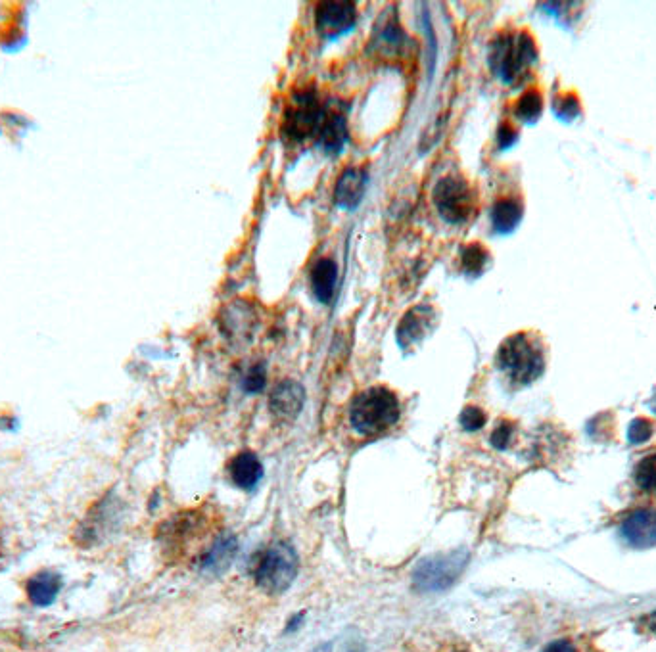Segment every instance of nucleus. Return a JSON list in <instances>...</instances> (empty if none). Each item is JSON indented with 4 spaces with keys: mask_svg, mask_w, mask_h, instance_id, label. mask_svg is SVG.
Here are the masks:
<instances>
[{
    "mask_svg": "<svg viewBox=\"0 0 656 652\" xmlns=\"http://www.w3.org/2000/svg\"><path fill=\"white\" fill-rule=\"evenodd\" d=\"M401 409L396 394L384 386H373L353 399L350 420L363 436H380L398 424Z\"/></svg>",
    "mask_w": 656,
    "mask_h": 652,
    "instance_id": "f257e3e1",
    "label": "nucleus"
},
{
    "mask_svg": "<svg viewBox=\"0 0 656 652\" xmlns=\"http://www.w3.org/2000/svg\"><path fill=\"white\" fill-rule=\"evenodd\" d=\"M495 361L497 367L520 386L538 380L545 369V359L539 342L526 332H518L515 336L507 338L497 351Z\"/></svg>",
    "mask_w": 656,
    "mask_h": 652,
    "instance_id": "f03ea898",
    "label": "nucleus"
},
{
    "mask_svg": "<svg viewBox=\"0 0 656 652\" xmlns=\"http://www.w3.org/2000/svg\"><path fill=\"white\" fill-rule=\"evenodd\" d=\"M538 52L528 33L503 35L493 41L490 64L493 71L509 85L518 83L530 66L536 62Z\"/></svg>",
    "mask_w": 656,
    "mask_h": 652,
    "instance_id": "7ed1b4c3",
    "label": "nucleus"
},
{
    "mask_svg": "<svg viewBox=\"0 0 656 652\" xmlns=\"http://www.w3.org/2000/svg\"><path fill=\"white\" fill-rule=\"evenodd\" d=\"M298 555L294 547L286 541L273 543L261 557L254 568V580L259 589L269 595L284 593L298 576Z\"/></svg>",
    "mask_w": 656,
    "mask_h": 652,
    "instance_id": "20e7f679",
    "label": "nucleus"
},
{
    "mask_svg": "<svg viewBox=\"0 0 656 652\" xmlns=\"http://www.w3.org/2000/svg\"><path fill=\"white\" fill-rule=\"evenodd\" d=\"M467 564L469 553L463 549L424 559L413 572V587L421 593L446 591L461 578Z\"/></svg>",
    "mask_w": 656,
    "mask_h": 652,
    "instance_id": "39448f33",
    "label": "nucleus"
},
{
    "mask_svg": "<svg viewBox=\"0 0 656 652\" xmlns=\"http://www.w3.org/2000/svg\"><path fill=\"white\" fill-rule=\"evenodd\" d=\"M327 110L321 106L317 94L313 91H304L294 96L290 106L286 108L282 133L294 142H304L313 137H319L323 119Z\"/></svg>",
    "mask_w": 656,
    "mask_h": 652,
    "instance_id": "423d86ee",
    "label": "nucleus"
},
{
    "mask_svg": "<svg viewBox=\"0 0 656 652\" xmlns=\"http://www.w3.org/2000/svg\"><path fill=\"white\" fill-rule=\"evenodd\" d=\"M434 204L447 223H465L474 211L469 183L459 177H444L434 187Z\"/></svg>",
    "mask_w": 656,
    "mask_h": 652,
    "instance_id": "0eeeda50",
    "label": "nucleus"
},
{
    "mask_svg": "<svg viewBox=\"0 0 656 652\" xmlns=\"http://www.w3.org/2000/svg\"><path fill=\"white\" fill-rule=\"evenodd\" d=\"M116 514H118V507L114 505V501L104 497L94 505L93 509H89L85 520H81V524L77 526L73 539L85 547L100 543L102 537L114 528Z\"/></svg>",
    "mask_w": 656,
    "mask_h": 652,
    "instance_id": "6e6552de",
    "label": "nucleus"
},
{
    "mask_svg": "<svg viewBox=\"0 0 656 652\" xmlns=\"http://www.w3.org/2000/svg\"><path fill=\"white\" fill-rule=\"evenodd\" d=\"M355 20H357L355 4L348 0L321 2L315 12V24L325 37H336V35L352 29Z\"/></svg>",
    "mask_w": 656,
    "mask_h": 652,
    "instance_id": "1a4fd4ad",
    "label": "nucleus"
},
{
    "mask_svg": "<svg viewBox=\"0 0 656 652\" xmlns=\"http://www.w3.org/2000/svg\"><path fill=\"white\" fill-rule=\"evenodd\" d=\"M256 326L258 317L254 313V307L242 300L227 305L221 313V330L235 344L248 342L254 336Z\"/></svg>",
    "mask_w": 656,
    "mask_h": 652,
    "instance_id": "9d476101",
    "label": "nucleus"
},
{
    "mask_svg": "<svg viewBox=\"0 0 656 652\" xmlns=\"http://www.w3.org/2000/svg\"><path fill=\"white\" fill-rule=\"evenodd\" d=\"M436 313L430 305H417L407 311L398 326V342L403 350L422 342L434 328Z\"/></svg>",
    "mask_w": 656,
    "mask_h": 652,
    "instance_id": "9b49d317",
    "label": "nucleus"
},
{
    "mask_svg": "<svg viewBox=\"0 0 656 652\" xmlns=\"http://www.w3.org/2000/svg\"><path fill=\"white\" fill-rule=\"evenodd\" d=\"M204 528V516L196 511L173 516L160 528V541L169 549H181Z\"/></svg>",
    "mask_w": 656,
    "mask_h": 652,
    "instance_id": "f8f14e48",
    "label": "nucleus"
},
{
    "mask_svg": "<svg viewBox=\"0 0 656 652\" xmlns=\"http://www.w3.org/2000/svg\"><path fill=\"white\" fill-rule=\"evenodd\" d=\"M304 403V386L296 380H282L269 397L271 413L281 420L296 419L302 413Z\"/></svg>",
    "mask_w": 656,
    "mask_h": 652,
    "instance_id": "ddd939ff",
    "label": "nucleus"
},
{
    "mask_svg": "<svg viewBox=\"0 0 656 652\" xmlns=\"http://www.w3.org/2000/svg\"><path fill=\"white\" fill-rule=\"evenodd\" d=\"M622 534L630 545L639 549L656 545V511L645 509L630 514L622 524Z\"/></svg>",
    "mask_w": 656,
    "mask_h": 652,
    "instance_id": "4468645a",
    "label": "nucleus"
},
{
    "mask_svg": "<svg viewBox=\"0 0 656 652\" xmlns=\"http://www.w3.org/2000/svg\"><path fill=\"white\" fill-rule=\"evenodd\" d=\"M25 591H27V599L33 605L50 606L62 591V578L56 572L41 570L27 580Z\"/></svg>",
    "mask_w": 656,
    "mask_h": 652,
    "instance_id": "2eb2a0df",
    "label": "nucleus"
},
{
    "mask_svg": "<svg viewBox=\"0 0 656 652\" xmlns=\"http://www.w3.org/2000/svg\"><path fill=\"white\" fill-rule=\"evenodd\" d=\"M365 185H367V175H365V171L355 169V167L346 169V171L340 175L338 183H336V190H334L336 204H338L340 208H346V210L357 208V204H359L361 198H363Z\"/></svg>",
    "mask_w": 656,
    "mask_h": 652,
    "instance_id": "dca6fc26",
    "label": "nucleus"
},
{
    "mask_svg": "<svg viewBox=\"0 0 656 652\" xmlns=\"http://www.w3.org/2000/svg\"><path fill=\"white\" fill-rule=\"evenodd\" d=\"M236 549H238V543H236L235 537H219L206 551V555L200 559V570L213 572V574L223 572L235 559Z\"/></svg>",
    "mask_w": 656,
    "mask_h": 652,
    "instance_id": "f3484780",
    "label": "nucleus"
},
{
    "mask_svg": "<svg viewBox=\"0 0 656 652\" xmlns=\"http://www.w3.org/2000/svg\"><path fill=\"white\" fill-rule=\"evenodd\" d=\"M338 280V267L332 259H319L311 271V288L315 298L321 303H328L334 296Z\"/></svg>",
    "mask_w": 656,
    "mask_h": 652,
    "instance_id": "a211bd4d",
    "label": "nucleus"
},
{
    "mask_svg": "<svg viewBox=\"0 0 656 652\" xmlns=\"http://www.w3.org/2000/svg\"><path fill=\"white\" fill-rule=\"evenodd\" d=\"M317 139L325 146L327 152L338 154L344 148V144L348 142L346 117L338 114V112H327Z\"/></svg>",
    "mask_w": 656,
    "mask_h": 652,
    "instance_id": "6ab92c4d",
    "label": "nucleus"
},
{
    "mask_svg": "<svg viewBox=\"0 0 656 652\" xmlns=\"http://www.w3.org/2000/svg\"><path fill=\"white\" fill-rule=\"evenodd\" d=\"M261 476H263V466L254 453L244 451V453L236 455L235 461L231 465V478L238 488H256Z\"/></svg>",
    "mask_w": 656,
    "mask_h": 652,
    "instance_id": "aec40b11",
    "label": "nucleus"
},
{
    "mask_svg": "<svg viewBox=\"0 0 656 652\" xmlns=\"http://www.w3.org/2000/svg\"><path fill=\"white\" fill-rule=\"evenodd\" d=\"M522 219V206L516 200H499L492 210L493 227L497 233H511Z\"/></svg>",
    "mask_w": 656,
    "mask_h": 652,
    "instance_id": "412c9836",
    "label": "nucleus"
},
{
    "mask_svg": "<svg viewBox=\"0 0 656 652\" xmlns=\"http://www.w3.org/2000/svg\"><path fill=\"white\" fill-rule=\"evenodd\" d=\"M463 269L469 275H480L488 263V250L480 244H469L467 248H463Z\"/></svg>",
    "mask_w": 656,
    "mask_h": 652,
    "instance_id": "4be33fe9",
    "label": "nucleus"
},
{
    "mask_svg": "<svg viewBox=\"0 0 656 652\" xmlns=\"http://www.w3.org/2000/svg\"><path fill=\"white\" fill-rule=\"evenodd\" d=\"M405 41H407V35L401 31V27H399L396 20L392 24L384 25L380 29L378 37H376V45L378 47H384L386 54L388 52H396L399 48L405 47Z\"/></svg>",
    "mask_w": 656,
    "mask_h": 652,
    "instance_id": "5701e85b",
    "label": "nucleus"
},
{
    "mask_svg": "<svg viewBox=\"0 0 656 652\" xmlns=\"http://www.w3.org/2000/svg\"><path fill=\"white\" fill-rule=\"evenodd\" d=\"M635 484L656 497V455L645 457L635 468Z\"/></svg>",
    "mask_w": 656,
    "mask_h": 652,
    "instance_id": "b1692460",
    "label": "nucleus"
},
{
    "mask_svg": "<svg viewBox=\"0 0 656 652\" xmlns=\"http://www.w3.org/2000/svg\"><path fill=\"white\" fill-rule=\"evenodd\" d=\"M541 108H543L541 94L538 91H528L522 94V98L516 104V116L524 121H536L541 114Z\"/></svg>",
    "mask_w": 656,
    "mask_h": 652,
    "instance_id": "393cba45",
    "label": "nucleus"
},
{
    "mask_svg": "<svg viewBox=\"0 0 656 652\" xmlns=\"http://www.w3.org/2000/svg\"><path fill=\"white\" fill-rule=\"evenodd\" d=\"M265 380H267V373H265V365L259 363L256 367H252L248 374L244 376V390L250 394H258L265 388Z\"/></svg>",
    "mask_w": 656,
    "mask_h": 652,
    "instance_id": "a878e982",
    "label": "nucleus"
},
{
    "mask_svg": "<svg viewBox=\"0 0 656 652\" xmlns=\"http://www.w3.org/2000/svg\"><path fill=\"white\" fill-rule=\"evenodd\" d=\"M486 424V413L478 407H465V411L461 413V426L467 432H476Z\"/></svg>",
    "mask_w": 656,
    "mask_h": 652,
    "instance_id": "bb28decb",
    "label": "nucleus"
},
{
    "mask_svg": "<svg viewBox=\"0 0 656 652\" xmlns=\"http://www.w3.org/2000/svg\"><path fill=\"white\" fill-rule=\"evenodd\" d=\"M653 436V424L649 420L637 419L633 420L628 430V438L632 443L647 442Z\"/></svg>",
    "mask_w": 656,
    "mask_h": 652,
    "instance_id": "cd10ccee",
    "label": "nucleus"
},
{
    "mask_svg": "<svg viewBox=\"0 0 656 652\" xmlns=\"http://www.w3.org/2000/svg\"><path fill=\"white\" fill-rule=\"evenodd\" d=\"M513 438V424L511 422H501L492 434V445L495 449H505Z\"/></svg>",
    "mask_w": 656,
    "mask_h": 652,
    "instance_id": "c85d7f7f",
    "label": "nucleus"
},
{
    "mask_svg": "<svg viewBox=\"0 0 656 652\" xmlns=\"http://www.w3.org/2000/svg\"><path fill=\"white\" fill-rule=\"evenodd\" d=\"M580 112V106H578V100L576 96H566L563 98L559 104H557V114L563 117H572L576 116Z\"/></svg>",
    "mask_w": 656,
    "mask_h": 652,
    "instance_id": "c756f323",
    "label": "nucleus"
},
{
    "mask_svg": "<svg viewBox=\"0 0 656 652\" xmlns=\"http://www.w3.org/2000/svg\"><path fill=\"white\" fill-rule=\"evenodd\" d=\"M497 139H499V146L501 148H509L516 140V131L511 125H503L499 129V133H497Z\"/></svg>",
    "mask_w": 656,
    "mask_h": 652,
    "instance_id": "7c9ffc66",
    "label": "nucleus"
},
{
    "mask_svg": "<svg viewBox=\"0 0 656 652\" xmlns=\"http://www.w3.org/2000/svg\"><path fill=\"white\" fill-rule=\"evenodd\" d=\"M543 652H578V649L570 641H555L549 647H545Z\"/></svg>",
    "mask_w": 656,
    "mask_h": 652,
    "instance_id": "2f4dec72",
    "label": "nucleus"
},
{
    "mask_svg": "<svg viewBox=\"0 0 656 652\" xmlns=\"http://www.w3.org/2000/svg\"><path fill=\"white\" fill-rule=\"evenodd\" d=\"M641 626H643L645 631H649V633L656 635V610L655 612H651V614H647V616L641 620Z\"/></svg>",
    "mask_w": 656,
    "mask_h": 652,
    "instance_id": "473e14b6",
    "label": "nucleus"
},
{
    "mask_svg": "<svg viewBox=\"0 0 656 652\" xmlns=\"http://www.w3.org/2000/svg\"><path fill=\"white\" fill-rule=\"evenodd\" d=\"M315 652H330V647H328V645H323V647H319Z\"/></svg>",
    "mask_w": 656,
    "mask_h": 652,
    "instance_id": "72a5a7b5",
    "label": "nucleus"
},
{
    "mask_svg": "<svg viewBox=\"0 0 656 652\" xmlns=\"http://www.w3.org/2000/svg\"><path fill=\"white\" fill-rule=\"evenodd\" d=\"M653 411L656 413V397L653 399Z\"/></svg>",
    "mask_w": 656,
    "mask_h": 652,
    "instance_id": "f704fd0d",
    "label": "nucleus"
},
{
    "mask_svg": "<svg viewBox=\"0 0 656 652\" xmlns=\"http://www.w3.org/2000/svg\"><path fill=\"white\" fill-rule=\"evenodd\" d=\"M455 652H467V651H455Z\"/></svg>",
    "mask_w": 656,
    "mask_h": 652,
    "instance_id": "c9c22d12",
    "label": "nucleus"
}]
</instances>
